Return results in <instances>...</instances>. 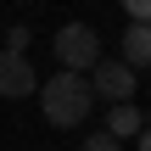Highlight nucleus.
Instances as JSON below:
<instances>
[{"mask_svg": "<svg viewBox=\"0 0 151 151\" xmlns=\"http://www.w3.org/2000/svg\"><path fill=\"white\" fill-rule=\"evenodd\" d=\"M39 106H45V123L50 129H78L95 106V90H90V73H67L56 67L45 84H39Z\"/></svg>", "mask_w": 151, "mask_h": 151, "instance_id": "obj_1", "label": "nucleus"}, {"mask_svg": "<svg viewBox=\"0 0 151 151\" xmlns=\"http://www.w3.org/2000/svg\"><path fill=\"white\" fill-rule=\"evenodd\" d=\"M95 62H101V34H95L90 22H62V28H56V67L90 73Z\"/></svg>", "mask_w": 151, "mask_h": 151, "instance_id": "obj_2", "label": "nucleus"}, {"mask_svg": "<svg viewBox=\"0 0 151 151\" xmlns=\"http://www.w3.org/2000/svg\"><path fill=\"white\" fill-rule=\"evenodd\" d=\"M90 90L101 95V101H134V67L129 62H95L90 67Z\"/></svg>", "mask_w": 151, "mask_h": 151, "instance_id": "obj_3", "label": "nucleus"}, {"mask_svg": "<svg viewBox=\"0 0 151 151\" xmlns=\"http://www.w3.org/2000/svg\"><path fill=\"white\" fill-rule=\"evenodd\" d=\"M0 95L6 101H22V95H39V73L22 50H0Z\"/></svg>", "mask_w": 151, "mask_h": 151, "instance_id": "obj_4", "label": "nucleus"}, {"mask_svg": "<svg viewBox=\"0 0 151 151\" xmlns=\"http://www.w3.org/2000/svg\"><path fill=\"white\" fill-rule=\"evenodd\" d=\"M118 45H123V56H118V62H129L134 73H140V67H151V22H129Z\"/></svg>", "mask_w": 151, "mask_h": 151, "instance_id": "obj_5", "label": "nucleus"}, {"mask_svg": "<svg viewBox=\"0 0 151 151\" xmlns=\"http://www.w3.org/2000/svg\"><path fill=\"white\" fill-rule=\"evenodd\" d=\"M140 129H146V118H140L134 101H118V106L106 112V134H112V140H129V134H140Z\"/></svg>", "mask_w": 151, "mask_h": 151, "instance_id": "obj_6", "label": "nucleus"}, {"mask_svg": "<svg viewBox=\"0 0 151 151\" xmlns=\"http://www.w3.org/2000/svg\"><path fill=\"white\" fill-rule=\"evenodd\" d=\"M78 151H123V140H112V134L101 129V134H84V146H78Z\"/></svg>", "mask_w": 151, "mask_h": 151, "instance_id": "obj_7", "label": "nucleus"}, {"mask_svg": "<svg viewBox=\"0 0 151 151\" xmlns=\"http://www.w3.org/2000/svg\"><path fill=\"white\" fill-rule=\"evenodd\" d=\"M123 11H129V22H151V0H123Z\"/></svg>", "mask_w": 151, "mask_h": 151, "instance_id": "obj_8", "label": "nucleus"}, {"mask_svg": "<svg viewBox=\"0 0 151 151\" xmlns=\"http://www.w3.org/2000/svg\"><path fill=\"white\" fill-rule=\"evenodd\" d=\"M22 45H28V22H17V28H11V39H6V50H22Z\"/></svg>", "mask_w": 151, "mask_h": 151, "instance_id": "obj_9", "label": "nucleus"}, {"mask_svg": "<svg viewBox=\"0 0 151 151\" xmlns=\"http://www.w3.org/2000/svg\"><path fill=\"white\" fill-rule=\"evenodd\" d=\"M140 151H151V129H140Z\"/></svg>", "mask_w": 151, "mask_h": 151, "instance_id": "obj_10", "label": "nucleus"}]
</instances>
